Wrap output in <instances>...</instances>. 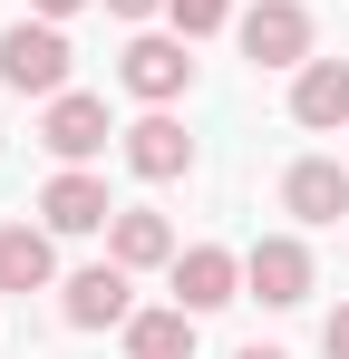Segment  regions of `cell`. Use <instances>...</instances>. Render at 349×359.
<instances>
[{"label":"cell","mask_w":349,"mask_h":359,"mask_svg":"<svg viewBox=\"0 0 349 359\" xmlns=\"http://www.w3.org/2000/svg\"><path fill=\"white\" fill-rule=\"evenodd\" d=\"M0 88L10 97H58L68 88V39H58V20H10L0 29Z\"/></svg>","instance_id":"obj_1"},{"label":"cell","mask_w":349,"mask_h":359,"mask_svg":"<svg viewBox=\"0 0 349 359\" xmlns=\"http://www.w3.org/2000/svg\"><path fill=\"white\" fill-rule=\"evenodd\" d=\"M107 10L116 20H146V10H165V0H107Z\"/></svg>","instance_id":"obj_17"},{"label":"cell","mask_w":349,"mask_h":359,"mask_svg":"<svg viewBox=\"0 0 349 359\" xmlns=\"http://www.w3.org/2000/svg\"><path fill=\"white\" fill-rule=\"evenodd\" d=\"M165 20H174V39H214L233 20V0H165Z\"/></svg>","instance_id":"obj_15"},{"label":"cell","mask_w":349,"mask_h":359,"mask_svg":"<svg viewBox=\"0 0 349 359\" xmlns=\"http://www.w3.org/2000/svg\"><path fill=\"white\" fill-rule=\"evenodd\" d=\"M116 78H126V97H146V107H174V97L194 88V39H165V29H146V39H126Z\"/></svg>","instance_id":"obj_2"},{"label":"cell","mask_w":349,"mask_h":359,"mask_svg":"<svg viewBox=\"0 0 349 359\" xmlns=\"http://www.w3.org/2000/svg\"><path fill=\"white\" fill-rule=\"evenodd\" d=\"M320 350H330V359H349V301L330 311V330H320Z\"/></svg>","instance_id":"obj_16"},{"label":"cell","mask_w":349,"mask_h":359,"mask_svg":"<svg viewBox=\"0 0 349 359\" xmlns=\"http://www.w3.org/2000/svg\"><path fill=\"white\" fill-rule=\"evenodd\" d=\"M126 165H136L146 184H174L184 165H194V136H184V126L165 117V107H146V117L126 126Z\"/></svg>","instance_id":"obj_10"},{"label":"cell","mask_w":349,"mask_h":359,"mask_svg":"<svg viewBox=\"0 0 349 359\" xmlns=\"http://www.w3.org/2000/svg\"><path fill=\"white\" fill-rule=\"evenodd\" d=\"M107 252L126 262V272H156V262H174V224H165V214H146V204H116Z\"/></svg>","instance_id":"obj_13"},{"label":"cell","mask_w":349,"mask_h":359,"mask_svg":"<svg viewBox=\"0 0 349 359\" xmlns=\"http://www.w3.org/2000/svg\"><path fill=\"white\" fill-rule=\"evenodd\" d=\"M174 301L204 320V311H224V301H242V252H224V243H194V252H174Z\"/></svg>","instance_id":"obj_8"},{"label":"cell","mask_w":349,"mask_h":359,"mask_svg":"<svg viewBox=\"0 0 349 359\" xmlns=\"http://www.w3.org/2000/svg\"><path fill=\"white\" fill-rule=\"evenodd\" d=\"M58 311H68V330H126L136 320V282H126V262H88V272H68L58 282Z\"/></svg>","instance_id":"obj_3"},{"label":"cell","mask_w":349,"mask_h":359,"mask_svg":"<svg viewBox=\"0 0 349 359\" xmlns=\"http://www.w3.org/2000/svg\"><path fill=\"white\" fill-rule=\"evenodd\" d=\"M126 359H194V311H184V301L136 311V320H126Z\"/></svg>","instance_id":"obj_14"},{"label":"cell","mask_w":349,"mask_h":359,"mask_svg":"<svg viewBox=\"0 0 349 359\" xmlns=\"http://www.w3.org/2000/svg\"><path fill=\"white\" fill-rule=\"evenodd\" d=\"M39 146H49L58 165H88L97 146H107V97H88V88H58L49 117H39Z\"/></svg>","instance_id":"obj_6"},{"label":"cell","mask_w":349,"mask_h":359,"mask_svg":"<svg viewBox=\"0 0 349 359\" xmlns=\"http://www.w3.org/2000/svg\"><path fill=\"white\" fill-rule=\"evenodd\" d=\"M233 39H242L252 68H301L310 59V10H301V0H252V10L233 20Z\"/></svg>","instance_id":"obj_4"},{"label":"cell","mask_w":349,"mask_h":359,"mask_svg":"<svg viewBox=\"0 0 349 359\" xmlns=\"http://www.w3.org/2000/svg\"><path fill=\"white\" fill-rule=\"evenodd\" d=\"M233 359H282V350H262V340H252V350H233Z\"/></svg>","instance_id":"obj_19"},{"label":"cell","mask_w":349,"mask_h":359,"mask_svg":"<svg viewBox=\"0 0 349 359\" xmlns=\"http://www.w3.org/2000/svg\"><path fill=\"white\" fill-rule=\"evenodd\" d=\"M242 292L262 301V311H301V301H310V252L291 233H262L242 252Z\"/></svg>","instance_id":"obj_5"},{"label":"cell","mask_w":349,"mask_h":359,"mask_svg":"<svg viewBox=\"0 0 349 359\" xmlns=\"http://www.w3.org/2000/svg\"><path fill=\"white\" fill-rule=\"evenodd\" d=\"M282 214H301V224H340L349 214V165L340 156H301L282 175Z\"/></svg>","instance_id":"obj_9"},{"label":"cell","mask_w":349,"mask_h":359,"mask_svg":"<svg viewBox=\"0 0 349 359\" xmlns=\"http://www.w3.org/2000/svg\"><path fill=\"white\" fill-rule=\"evenodd\" d=\"M291 117L301 126H349V59H301L291 68Z\"/></svg>","instance_id":"obj_11"},{"label":"cell","mask_w":349,"mask_h":359,"mask_svg":"<svg viewBox=\"0 0 349 359\" xmlns=\"http://www.w3.org/2000/svg\"><path fill=\"white\" fill-rule=\"evenodd\" d=\"M39 224H49V233H107L116 204H107V184L88 175V165H58V175L39 184Z\"/></svg>","instance_id":"obj_7"},{"label":"cell","mask_w":349,"mask_h":359,"mask_svg":"<svg viewBox=\"0 0 349 359\" xmlns=\"http://www.w3.org/2000/svg\"><path fill=\"white\" fill-rule=\"evenodd\" d=\"M29 10H39V20H68V10H88V0H29Z\"/></svg>","instance_id":"obj_18"},{"label":"cell","mask_w":349,"mask_h":359,"mask_svg":"<svg viewBox=\"0 0 349 359\" xmlns=\"http://www.w3.org/2000/svg\"><path fill=\"white\" fill-rule=\"evenodd\" d=\"M58 282V233L49 224H0V292H49Z\"/></svg>","instance_id":"obj_12"}]
</instances>
